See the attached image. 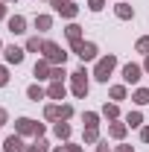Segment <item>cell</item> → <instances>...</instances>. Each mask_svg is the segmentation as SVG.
Returning <instances> with one entry per match:
<instances>
[{
    "mask_svg": "<svg viewBox=\"0 0 149 152\" xmlns=\"http://www.w3.org/2000/svg\"><path fill=\"white\" fill-rule=\"evenodd\" d=\"M88 6H91L93 12H99V9H102V6H105V0H88Z\"/></svg>",
    "mask_w": 149,
    "mask_h": 152,
    "instance_id": "f1b7e54d",
    "label": "cell"
},
{
    "mask_svg": "<svg viewBox=\"0 0 149 152\" xmlns=\"http://www.w3.org/2000/svg\"><path fill=\"white\" fill-rule=\"evenodd\" d=\"M32 146H35V152H47V149H50V146H47V140H41V137H35V143H32Z\"/></svg>",
    "mask_w": 149,
    "mask_h": 152,
    "instance_id": "83f0119b",
    "label": "cell"
},
{
    "mask_svg": "<svg viewBox=\"0 0 149 152\" xmlns=\"http://www.w3.org/2000/svg\"><path fill=\"white\" fill-rule=\"evenodd\" d=\"M85 140H88V143H96V140H99L96 129H85Z\"/></svg>",
    "mask_w": 149,
    "mask_h": 152,
    "instance_id": "4316f807",
    "label": "cell"
},
{
    "mask_svg": "<svg viewBox=\"0 0 149 152\" xmlns=\"http://www.w3.org/2000/svg\"><path fill=\"white\" fill-rule=\"evenodd\" d=\"M140 137H143V140L149 143V129H143V132H140Z\"/></svg>",
    "mask_w": 149,
    "mask_h": 152,
    "instance_id": "e575fe53",
    "label": "cell"
},
{
    "mask_svg": "<svg viewBox=\"0 0 149 152\" xmlns=\"http://www.w3.org/2000/svg\"><path fill=\"white\" fill-rule=\"evenodd\" d=\"M114 64H117V58H114V56L99 58V61H96V70H93V76H96L99 82H108V76H111V70H114Z\"/></svg>",
    "mask_w": 149,
    "mask_h": 152,
    "instance_id": "3957f363",
    "label": "cell"
},
{
    "mask_svg": "<svg viewBox=\"0 0 149 152\" xmlns=\"http://www.w3.org/2000/svg\"><path fill=\"white\" fill-rule=\"evenodd\" d=\"M50 79H53V82H61V79H64V64H61V67H53Z\"/></svg>",
    "mask_w": 149,
    "mask_h": 152,
    "instance_id": "484cf974",
    "label": "cell"
},
{
    "mask_svg": "<svg viewBox=\"0 0 149 152\" xmlns=\"http://www.w3.org/2000/svg\"><path fill=\"white\" fill-rule=\"evenodd\" d=\"M143 67H146V70H149V56H146V64H143Z\"/></svg>",
    "mask_w": 149,
    "mask_h": 152,
    "instance_id": "ab89813d",
    "label": "cell"
},
{
    "mask_svg": "<svg viewBox=\"0 0 149 152\" xmlns=\"http://www.w3.org/2000/svg\"><path fill=\"white\" fill-rule=\"evenodd\" d=\"M140 73H143V70H140V64H126V67H123V79H126L129 85H134V82L140 79Z\"/></svg>",
    "mask_w": 149,
    "mask_h": 152,
    "instance_id": "ba28073f",
    "label": "cell"
},
{
    "mask_svg": "<svg viewBox=\"0 0 149 152\" xmlns=\"http://www.w3.org/2000/svg\"><path fill=\"white\" fill-rule=\"evenodd\" d=\"M126 129H129L126 123H111V126H108V132H111V137H123V134H126Z\"/></svg>",
    "mask_w": 149,
    "mask_h": 152,
    "instance_id": "e0dca14e",
    "label": "cell"
},
{
    "mask_svg": "<svg viewBox=\"0 0 149 152\" xmlns=\"http://www.w3.org/2000/svg\"><path fill=\"white\" fill-rule=\"evenodd\" d=\"M64 94H67L64 82H53V85H50V91H47V96H50V99H64Z\"/></svg>",
    "mask_w": 149,
    "mask_h": 152,
    "instance_id": "7c38bea8",
    "label": "cell"
},
{
    "mask_svg": "<svg viewBox=\"0 0 149 152\" xmlns=\"http://www.w3.org/2000/svg\"><path fill=\"white\" fill-rule=\"evenodd\" d=\"M3 53H6V61H9V64H20L26 50H20V47H15V44H12V47H6Z\"/></svg>",
    "mask_w": 149,
    "mask_h": 152,
    "instance_id": "52a82bcc",
    "label": "cell"
},
{
    "mask_svg": "<svg viewBox=\"0 0 149 152\" xmlns=\"http://www.w3.org/2000/svg\"><path fill=\"white\" fill-rule=\"evenodd\" d=\"M140 123H143V117H140V111H131L129 117H126V126H131V129H137Z\"/></svg>",
    "mask_w": 149,
    "mask_h": 152,
    "instance_id": "7402d4cb",
    "label": "cell"
},
{
    "mask_svg": "<svg viewBox=\"0 0 149 152\" xmlns=\"http://www.w3.org/2000/svg\"><path fill=\"white\" fill-rule=\"evenodd\" d=\"M70 114H73V108H70V105H61V120H67Z\"/></svg>",
    "mask_w": 149,
    "mask_h": 152,
    "instance_id": "1f68e13d",
    "label": "cell"
},
{
    "mask_svg": "<svg viewBox=\"0 0 149 152\" xmlns=\"http://www.w3.org/2000/svg\"><path fill=\"white\" fill-rule=\"evenodd\" d=\"M6 82H9V70H6V67H0V88H3Z\"/></svg>",
    "mask_w": 149,
    "mask_h": 152,
    "instance_id": "4dcf8cb0",
    "label": "cell"
},
{
    "mask_svg": "<svg viewBox=\"0 0 149 152\" xmlns=\"http://www.w3.org/2000/svg\"><path fill=\"white\" fill-rule=\"evenodd\" d=\"M137 50H140V53H149V38H140V41H137Z\"/></svg>",
    "mask_w": 149,
    "mask_h": 152,
    "instance_id": "f546056e",
    "label": "cell"
},
{
    "mask_svg": "<svg viewBox=\"0 0 149 152\" xmlns=\"http://www.w3.org/2000/svg\"><path fill=\"white\" fill-rule=\"evenodd\" d=\"M111 99H126V88H123V85H114L111 88Z\"/></svg>",
    "mask_w": 149,
    "mask_h": 152,
    "instance_id": "d4e9b609",
    "label": "cell"
},
{
    "mask_svg": "<svg viewBox=\"0 0 149 152\" xmlns=\"http://www.w3.org/2000/svg\"><path fill=\"white\" fill-rule=\"evenodd\" d=\"M137 105H146L149 102V88H140V91H134V96H131Z\"/></svg>",
    "mask_w": 149,
    "mask_h": 152,
    "instance_id": "d6986e66",
    "label": "cell"
},
{
    "mask_svg": "<svg viewBox=\"0 0 149 152\" xmlns=\"http://www.w3.org/2000/svg\"><path fill=\"white\" fill-rule=\"evenodd\" d=\"M44 117H47V120H61V105H47Z\"/></svg>",
    "mask_w": 149,
    "mask_h": 152,
    "instance_id": "ffe728a7",
    "label": "cell"
},
{
    "mask_svg": "<svg viewBox=\"0 0 149 152\" xmlns=\"http://www.w3.org/2000/svg\"><path fill=\"white\" fill-rule=\"evenodd\" d=\"M50 3H61V0H50Z\"/></svg>",
    "mask_w": 149,
    "mask_h": 152,
    "instance_id": "60d3db41",
    "label": "cell"
},
{
    "mask_svg": "<svg viewBox=\"0 0 149 152\" xmlns=\"http://www.w3.org/2000/svg\"><path fill=\"white\" fill-rule=\"evenodd\" d=\"M26 50H29V53H38V50H44V41H41V38H29V41H26Z\"/></svg>",
    "mask_w": 149,
    "mask_h": 152,
    "instance_id": "603a6c76",
    "label": "cell"
},
{
    "mask_svg": "<svg viewBox=\"0 0 149 152\" xmlns=\"http://www.w3.org/2000/svg\"><path fill=\"white\" fill-rule=\"evenodd\" d=\"M26 96H29V99H44V88H38V85H29V88H26Z\"/></svg>",
    "mask_w": 149,
    "mask_h": 152,
    "instance_id": "44dd1931",
    "label": "cell"
},
{
    "mask_svg": "<svg viewBox=\"0 0 149 152\" xmlns=\"http://www.w3.org/2000/svg\"><path fill=\"white\" fill-rule=\"evenodd\" d=\"M0 123H6V108H0Z\"/></svg>",
    "mask_w": 149,
    "mask_h": 152,
    "instance_id": "74e56055",
    "label": "cell"
},
{
    "mask_svg": "<svg viewBox=\"0 0 149 152\" xmlns=\"http://www.w3.org/2000/svg\"><path fill=\"white\" fill-rule=\"evenodd\" d=\"M20 152H35V146H23V149H20Z\"/></svg>",
    "mask_w": 149,
    "mask_h": 152,
    "instance_id": "f35d334b",
    "label": "cell"
},
{
    "mask_svg": "<svg viewBox=\"0 0 149 152\" xmlns=\"http://www.w3.org/2000/svg\"><path fill=\"white\" fill-rule=\"evenodd\" d=\"M73 53L82 58V61H91V58L96 56V44H91V41H76V44H73Z\"/></svg>",
    "mask_w": 149,
    "mask_h": 152,
    "instance_id": "5b68a950",
    "label": "cell"
},
{
    "mask_svg": "<svg viewBox=\"0 0 149 152\" xmlns=\"http://www.w3.org/2000/svg\"><path fill=\"white\" fill-rule=\"evenodd\" d=\"M114 12H117V18H123V20H129L131 15H134V12H131V6H129V3H117V9H114Z\"/></svg>",
    "mask_w": 149,
    "mask_h": 152,
    "instance_id": "5bb4252c",
    "label": "cell"
},
{
    "mask_svg": "<svg viewBox=\"0 0 149 152\" xmlns=\"http://www.w3.org/2000/svg\"><path fill=\"white\" fill-rule=\"evenodd\" d=\"M64 149H67V152H82L79 146H73V143H70V146H64Z\"/></svg>",
    "mask_w": 149,
    "mask_h": 152,
    "instance_id": "836d02e7",
    "label": "cell"
},
{
    "mask_svg": "<svg viewBox=\"0 0 149 152\" xmlns=\"http://www.w3.org/2000/svg\"><path fill=\"white\" fill-rule=\"evenodd\" d=\"M44 58H47L50 64H64L67 53H64L58 44H53V41H44Z\"/></svg>",
    "mask_w": 149,
    "mask_h": 152,
    "instance_id": "6da1fadb",
    "label": "cell"
},
{
    "mask_svg": "<svg viewBox=\"0 0 149 152\" xmlns=\"http://www.w3.org/2000/svg\"><path fill=\"white\" fill-rule=\"evenodd\" d=\"M102 114H105V117H108V120H114V117H117V114H120V108H117V105H108V102H105V105H102Z\"/></svg>",
    "mask_w": 149,
    "mask_h": 152,
    "instance_id": "cb8c5ba5",
    "label": "cell"
},
{
    "mask_svg": "<svg viewBox=\"0 0 149 152\" xmlns=\"http://www.w3.org/2000/svg\"><path fill=\"white\" fill-rule=\"evenodd\" d=\"M82 120H85V129H96L99 114H96V111H88V114H82Z\"/></svg>",
    "mask_w": 149,
    "mask_h": 152,
    "instance_id": "9a60e30c",
    "label": "cell"
},
{
    "mask_svg": "<svg viewBox=\"0 0 149 152\" xmlns=\"http://www.w3.org/2000/svg\"><path fill=\"white\" fill-rule=\"evenodd\" d=\"M53 132H56V137H70V126H67L64 120H58V123H56V129H53Z\"/></svg>",
    "mask_w": 149,
    "mask_h": 152,
    "instance_id": "ac0fdd59",
    "label": "cell"
},
{
    "mask_svg": "<svg viewBox=\"0 0 149 152\" xmlns=\"http://www.w3.org/2000/svg\"><path fill=\"white\" fill-rule=\"evenodd\" d=\"M6 18V6H3V3H0V20Z\"/></svg>",
    "mask_w": 149,
    "mask_h": 152,
    "instance_id": "8d00e7d4",
    "label": "cell"
},
{
    "mask_svg": "<svg viewBox=\"0 0 149 152\" xmlns=\"http://www.w3.org/2000/svg\"><path fill=\"white\" fill-rule=\"evenodd\" d=\"M15 129H18V134H35V137L44 134V126L35 123V120H29V117H20L18 123H15Z\"/></svg>",
    "mask_w": 149,
    "mask_h": 152,
    "instance_id": "7a4b0ae2",
    "label": "cell"
},
{
    "mask_svg": "<svg viewBox=\"0 0 149 152\" xmlns=\"http://www.w3.org/2000/svg\"><path fill=\"white\" fill-rule=\"evenodd\" d=\"M64 35L70 38V44H76V41H82V26H76V23H70V26L64 29Z\"/></svg>",
    "mask_w": 149,
    "mask_h": 152,
    "instance_id": "4fadbf2b",
    "label": "cell"
},
{
    "mask_svg": "<svg viewBox=\"0 0 149 152\" xmlns=\"http://www.w3.org/2000/svg\"><path fill=\"white\" fill-rule=\"evenodd\" d=\"M32 73L38 76V79H50V73H53V67H50V61L44 58V61H35V70Z\"/></svg>",
    "mask_w": 149,
    "mask_h": 152,
    "instance_id": "30bf717a",
    "label": "cell"
},
{
    "mask_svg": "<svg viewBox=\"0 0 149 152\" xmlns=\"http://www.w3.org/2000/svg\"><path fill=\"white\" fill-rule=\"evenodd\" d=\"M85 94H88V73H85V67H82V70L73 73V96L85 99Z\"/></svg>",
    "mask_w": 149,
    "mask_h": 152,
    "instance_id": "277c9868",
    "label": "cell"
},
{
    "mask_svg": "<svg viewBox=\"0 0 149 152\" xmlns=\"http://www.w3.org/2000/svg\"><path fill=\"white\" fill-rule=\"evenodd\" d=\"M0 50H3V44H0Z\"/></svg>",
    "mask_w": 149,
    "mask_h": 152,
    "instance_id": "7bdbcfd3",
    "label": "cell"
},
{
    "mask_svg": "<svg viewBox=\"0 0 149 152\" xmlns=\"http://www.w3.org/2000/svg\"><path fill=\"white\" fill-rule=\"evenodd\" d=\"M3 149H6V152H20V149H23V143H20V134H9V137L3 140Z\"/></svg>",
    "mask_w": 149,
    "mask_h": 152,
    "instance_id": "9c48e42d",
    "label": "cell"
},
{
    "mask_svg": "<svg viewBox=\"0 0 149 152\" xmlns=\"http://www.w3.org/2000/svg\"><path fill=\"white\" fill-rule=\"evenodd\" d=\"M56 152H67V149H56Z\"/></svg>",
    "mask_w": 149,
    "mask_h": 152,
    "instance_id": "b9f144b4",
    "label": "cell"
},
{
    "mask_svg": "<svg viewBox=\"0 0 149 152\" xmlns=\"http://www.w3.org/2000/svg\"><path fill=\"white\" fill-rule=\"evenodd\" d=\"M114 152H131V146H117Z\"/></svg>",
    "mask_w": 149,
    "mask_h": 152,
    "instance_id": "d590c367",
    "label": "cell"
},
{
    "mask_svg": "<svg viewBox=\"0 0 149 152\" xmlns=\"http://www.w3.org/2000/svg\"><path fill=\"white\" fill-rule=\"evenodd\" d=\"M96 152H111V149H108V143H105V140H102V143H99V146H96Z\"/></svg>",
    "mask_w": 149,
    "mask_h": 152,
    "instance_id": "d6a6232c",
    "label": "cell"
},
{
    "mask_svg": "<svg viewBox=\"0 0 149 152\" xmlns=\"http://www.w3.org/2000/svg\"><path fill=\"white\" fill-rule=\"evenodd\" d=\"M9 32H15V35H20V32H26V20L20 18V15H15V18H9Z\"/></svg>",
    "mask_w": 149,
    "mask_h": 152,
    "instance_id": "8fae6325",
    "label": "cell"
},
{
    "mask_svg": "<svg viewBox=\"0 0 149 152\" xmlns=\"http://www.w3.org/2000/svg\"><path fill=\"white\" fill-rule=\"evenodd\" d=\"M53 6H56L58 15H64V18H73L76 12H79V6H76V3H70V0H61V3H53Z\"/></svg>",
    "mask_w": 149,
    "mask_h": 152,
    "instance_id": "8992f818",
    "label": "cell"
},
{
    "mask_svg": "<svg viewBox=\"0 0 149 152\" xmlns=\"http://www.w3.org/2000/svg\"><path fill=\"white\" fill-rule=\"evenodd\" d=\"M53 26V18L50 15H38L35 18V29H50Z\"/></svg>",
    "mask_w": 149,
    "mask_h": 152,
    "instance_id": "2e32d148",
    "label": "cell"
}]
</instances>
